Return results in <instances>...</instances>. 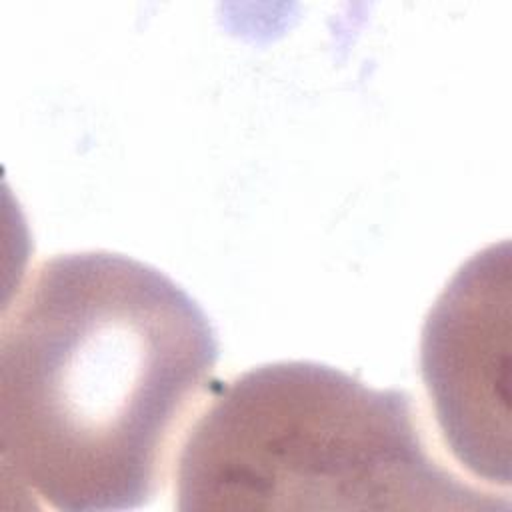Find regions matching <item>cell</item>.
I'll return each mask as SVG.
<instances>
[{"label": "cell", "mask_w": 512, "mask_h": 512, "mask_svg": "<svg viewBox=\"0 0 512 512\" xmlns=\"http://www.w3.org/2000/svg\"><path fill=\"white\" fill-rule=\"evenodd\" d=\"M218 360L198 302L162 270L108 250L44 260L0 334V464L28 508L136 510Z\"/></svg>", "instance_id": "cell-1"}, {"label": "cell", "mask_w": 512, "mask_h": 512, "mask_svg": "<svg viewBox=\"0 0 512 512\" xmlns=\"http://www.w3.org/2000/svg\"><path fill=\"white\" fill-rule=\"evenodd\" d=\"M174 494L182 512L510 510L436 456L406 390L312 360L214 386L180 444Z\"/></svg>", "instance_id": "cell-2"}, {"label": "cell", "mask_w": 512, "mask_h": 512, "mask_svg": "<svg viewBox=\"0 0 512 512\" xmlns=\"http://www.w3.org/2000/svg\"><path fill=\"white\" fill-rule=\"evenodd\" d=\"M510 244L458 268L430 308L420 374L450 454L478 480L510 488Z\"/></svg>", "instance_id": "cell-3"}]
</instances>
